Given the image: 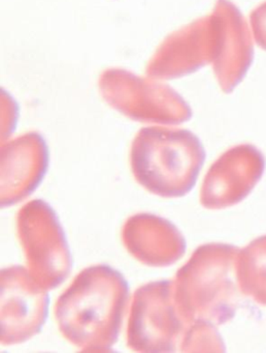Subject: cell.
Returning a JSON list of instances; mask_svg holds the SVG:
<instances>
[{
	"instance_id": "6da1fadb",
	"label": "cell",
	"mask_w": 266,
	"mask_h": 353,
	"mask_svg": "<svg viewBox=\"0 0 266 353\" xmlns=\"http://www.w3.org/2000/svg\"><path fill=\"white\" fill-rule=\"evenodd\" d=\"M129 301L121 272L107 264L82 270L58 297L55 318L62 336L82 351H109L119 338Z\"/></svg>"
},
{
	"instance_id": "7a4b0ae2",
	"label": "cell",
	"mask_w": 266,
	"mask_h": 353,
	"mask_svg": "<svg viewBox=\"0 0 266 353\" xmlns=\"http://www.w3.org/2000/svg\"><path fill=\"white\" fill-rule=\"evenodd\" d=\"M239 250L227 243H206L179 268L173 281V293L188 323L222 325L234 317L241 294L236 278Z\"/></svg>"
},
{
	"instance_id": "3957f363",
	"label": "cell",
	"mask_w": 266,
	"mask_h": 353,
	"mask_svg": "<svg viewBox=\"0 0 266 353\" xmlns=\"http://www.w3.org/2000/svg\"><path fill=\"white\" fill-rule=\"evenodd\" d=\"M206 161L199 138L183 129L144 128L130 150V166L144 189L163 198H179L197 181Z\"/></svg>"
},
{
	"instance_id": "277c9868",
	"label": "cell",
	"mask_w": 266,
	"mask_h": 353,
	"mask_svg": "<svg viewBox=\"0 0 266 353\" xmlns=\"http://www.w3.org/2000/svg\"><path fill=\"white\" fill-rule=\"evenodd\" d=\"M190 325L175 303L173 281L148 283L132 297L128 347L140 352L179 351Z\"/></svg>"
},
{
	"instance_id": "5b68a950",
	"label": "cell",
	"mask_w": 266,
	"mask_h": 353,
	"mask_svg": "<svg viewBox=\"0 0 266 353\" xmlns=\"http://www.w3.org/2000/svg\"><path fill=\"white\" fill-rule=\"evenodd\" d=\"M16 227L26 268L35 282L45 290L62 284L71 270L72 258L53 208L43 200L29 202L21 208Z\"/></svg>"
},
{
	"instance_id": "8992f818",
	"label": "cell",
	"mask_w": 266,
	"mask_h": 353,
	"mask_svg": "<svg viewBox=\"0 0 266 353\" xmlns=\"http://www.w3.org/2000/svg\"><path fill=\"white\" fill-rule=\"evenodd\" d=\"M99 88L109 106L140 123L175 125L192 117L189 105L175 90L152 78L111 69L101 75Z\"/></svg>"
},
{
	"instance_id": "52a82bcc",
	"label": "cell",
	"mask_w": 266,
	"mask_h": 353,
	"mask_svg": "<svg viewBox=\"0 0 266 353\" xmlns=\"http://www.w3.org/2000/svg\"><path fill=\"white\" fill-rule=\"evenodd\" d=\"M49 314L47 290L39 286L26 268L1 272V344H21L36 336Z\"/></svg>"
},
{
	"instance_id": "ba28073f",
	"label": "cell",
	"mask_w": 266,
	"mask_h": 353,
	"mask_svg": "<svg viewBox=\"0 0 266 353\" xmlns=\"http://www.w3.org/2000/svg\"><path fill=\"white\" fill-rule=\"evenodd\" d=\"M218 23L214 14L192 22L165 39L146 67L148 78L175 79L214 63L218 52Z\"/></svg>"
},
{
	"instance_id": "9c48e42d",
	"label": "cell",
	"mask_w": 266,
	"mask_h": 353,
	"mask_svg": "<svg viewBox=\"0 0 266 353\" xmlns=\"http://www.w3.org/2000/svg\"><path fill=\"white\" fill-rule=\"evenodd\" d=\"M263 154L252 144L229 148L204 177L200 202L208 210H223L245 200L261 179Z\"/></svg>"
},
{
	"instance_id": "30bf717a",
	"label": "cell",
	"mask_w": 266,
	"mask_h": 353,
	"mask_svg": "<svg viewBox=\"0 0 266 353\" xmlns=\"http://www.w3.org/2000/svg\"><path fill=\"white\" fill-rule=\"evenodd\" d=\"M49 148L38 133L24 134L1 148V208L33 193L49 167Z\"/></svg>"
},
{
	"instance_id": "8fae6325",
	"label": "cell",
	"mask_w": 266,
	"mask_h": 353,
	"mask_svg": "<svg viewBox=\"0 0 266 353\" xmlns=\"http://www.w3.org/2000/svg\"><path fill=\"white\" fill-rule=\"evenodd\" d=\"M212 13L219 28L218 53L212 69L221 90L230 94L253 63V41L243 14L230 0H218Z\"/></svg>"
},
{
	"instance_id": "7c38bea8",
	"label": "cell",
	"mask_w": 266,
	"mask_h": 353,
	"mask_svg": "<svg viewBox=\"0 0 266 353\" xmlns=\"http://www.w3.org/2000/svg\"><path fill=\"white\" fill-rule=\"evenodd\" d=\"M122 239L136 260L154 268L171 265L186 252V241L179 229L155 214H138L128 219Z\"/></svg>"
},
{
	"instance_id": "4fadbf2b",
	"label": "cell",
	"mask_w": 266,
	"mask_h": 353,
	"mask_svg": "<svg viewBox=\"0 0 266 353\" xmlns=\"http://www.w3.org/2000/svg\"><path fill=\"white\" fill-rule=\"evenodd\" d=\"M236 278L243 295L266 305V235L254 239L239 250Z\"/></svg>"
},
{
	"instance_id": "5bb4252c",
	"label": "cell",
	"mask_w": 266,
	"mask_h": 353,
	"mask_svg": "<svg viewBox=\"0 0 266 353\" xmlns=\"http://www.w3.org/2000/svg\"><path fill=\"white\" fill-rule=\"evenodd\" d=\"M224 343L216 325L208 322H194L188 328L181 352L192 351H224Z\"/></svg>"
},
{
	"instance_id": "9a60e30c",
	"label": "cell",
	"mask_w": 266,
	"mask_h": 353,
	"mask_svg": "<svg viewBox=\"0 0 266 353\" xmlns=\"http://www.w3.org/2000/svg\"><path fill=\"white\" fill-rule=\"evenodd\" d=\"M250 23L254 40L260 48L266 51V1L252 12Z\"/></svg>"
}]
</instances>
